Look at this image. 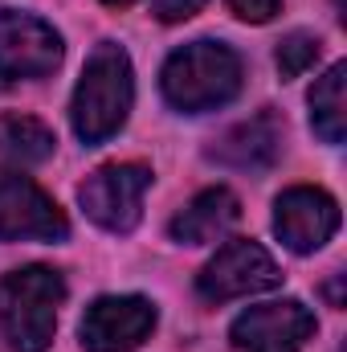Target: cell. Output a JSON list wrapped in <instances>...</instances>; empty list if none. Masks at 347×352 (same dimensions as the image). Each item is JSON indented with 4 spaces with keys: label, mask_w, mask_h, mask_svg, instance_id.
<instances>
[{
    "label": "cell",
    "mask_w": 347,
    "mask_h": 352,
    "mask_svg": "<svg viewBox=\"0 0 347 352\" xmlns=\"http://www.w3.org/2000/svg\"><path fill=\"white\" fill-rule=\"evenodd\" d=\"M152 188L147 164H102L78 184V205L94 226L110 234H131L143 217V197Z\"/></svg>",
    "instance_id": "277c9868"
},
{
    "label": "cell",
    "mask_w": 347,
    "mask_h": 352,
    "mask_svg": "<svg viewBox=\"0 0 347 352\" xmlns=\"http://www.w3.org/2000/svg\"><path fill=\"white\" fill-rule=\"evenodd\" d=\"M58 148L53 127H45L33 115L21 111H4L0 115V156L16 160V164H45Z\"/></svg>",
    "instance_id": "4fadbf2b"
},
{
    "label": "cell",
    "mask_w": 347,
    "mask_h": 352,
    "mask_svg": "<svg viewBox=\"0 0 347 352\" xmlns=\"http://www.w3.org/2000/svg\"><path fill=\"white\" fill-rule=\"evenodd\" d=\"M62 33L37 12L0 8V82L45 78L62 66Z\"/></svg>",
    "instance_id": "52a82bcc"
},
{
    "label": "cell",
    "mask_w": 347,
    "mask_h": 352,
    "mask_svg": "<svg viewBox=\"0 0 347 352\" xmlns=\"http://www.w3.org/2000/svg\"><path fill=\"white\" fill-rule=\"evenodd\" d=\"M319 37L315 33H307V29H294V33H286L282 41H278V54H274V62H278V74L282 78H298V74H307L315 62H319Z\"/></svg>",
    "instance_id": "9a60e30c"
},
{
    "label": "cell",
    "mask_w": 347,
    "mask_h": 352,
    "mask_svg": "<svg viewBox=\"0 0 347 352\" xmlns=\"http://www.w3.org/2000/svg\"><path fill=\"white\" fill-rule=\"evenodd\" d=\"M315 311L302 299H274L246 307L233 328L229 340L237 352H302V344L315 336Z\"/></svg>",
    "instance_id": "ba28073f"
},
{
    "label": "cell",
    "mask_w": 347,
    "mask_h": 352,
    "mask_svg": "<svg viewBox=\"0 0 347 352\" xmlns=\"http://www.w3.org/2000/svg\"><path fill=\"white\" fill-rule=\"evenodd\" d=\"M66 278L53 266H21L0 278V328L12 352H49Z\"/></svg>",
    "instance_id": "3957f363"
},
{
    "label": "cell",
    "mask_w": 347,
    "mask_h": 352,
    "mask_svg": "<svg viewBox=\"0 0 347 352\" xmlns=\"http://www.w3.org/2000/svg\"><path fill=\"white\" fill-rule=\"evenodd\" d=\"M102 4H131V0H102Z\"/></svg>",
    "instance_id": "ac0fdd59"
},
{
    "label": "cell",
    "mask_w": 347,
    "mask_h": 352,
    "mask_svg": "<svg viewBox=\"0 0 347 352\" xmlns=\"http://www.w3.org/2000/svg\"><path fill=\"white\" fill-rule=\"evenodd\" d=\"M339 230V201L315 184H294L274 201V234L294 254L323 250Z\"/></svg>",
    "instance_id": "30bf717a"
},
{
    "label": "cell",
    "mask_w": 347,
    "mask_h": 352,
    "mask_svg": "<svg viewBox=\"0 0 347 352\" xmlns=\"http://www.w3.org/2000/svg\"><path fill=\"white\" fill-rule=\"evenodd\" d=\"M225 4H229L233 16H241L250 25H265L282 12V0H225Z\"/></svg>",
    "instance_id": "2e32d148"
},
{
    "label": "cell",
    "mask_w": 347,
    "mask_h": 352,
    "mask_svg": "<svg viewBox=\"0 0 347 352\" xmlns=\"http://www.w3.org/2000/svg\"><path fill=\"white\" fill-rule=\"evenodd\" d=\"M282 144H286V123L278 111L265 107L254 119H241L225 135H217L208 148V160L237 173H265L282 156Z\"/></svg>",
    "instance_id": "8fae6325"
},
{
    "label": "cell",
    "mask_w": 347,
    "mask_h": 352,
    "mask_svg": "<svg viewBox=\"0 0 347 352\" xmlns=\"http://www.w3.org/2000/svg\"><path fill=\"white\" fill-rule=\"evenodd\" d=\"M241 78H246V70H241L237 50L225 41L200 37V41H188L168 54V62L160 70V90H164L168 107L184 111V115H204V111L233 102L241 90Z\"/></svg>",
    "instance_id": "7a4b0ae2"
},
{
    "label": "cell",
    "mask_w": 347,
    "mask_h": 352,
    "mask_svg": "<svg viewBox=\"0 0 347 352\" xmlns=\"http://www.w3.org/2000/svg\"><path fill=\"white\" fill-rule=\"evenodd\" d=\"M156 332V303L143 295H102L78 324L86 352H135Z\"/></svg>",
    "instance_id": "9c48e42d"
},
{
    "label": "cell",
    "mask_w": 347,
    "mask_h": 352,
    "mask_svg": "<svg viewBox=\"0 0 347 352\" xmlns=\"http://www.w3.org/2000/svg\"><path fill=\"white\" fill-rule=\"evenodd\" d=\"M70 221L62 205L29 176L0 168V242H66Z\"/></svg>",
    "instance_id": "8992f818"
},
{
    "label": "cell",
    "mask_w": 347,
    "mask_h": 352,
    "mask_svg": "<svg viewBox=\"0 0 347 352\" xmlns=\"http://www.w3.org/2000/svg\"><path fill=\"white\" fill-rule=\"evenodd\" d=\"M237 221H241V201H237V192L225 188V184H217V188L196 192V197L176 213L172 226H168V234H172V242H180V246H208V242L225 238Z\"/></svg>",
    "instance_id": "7c38bea8"
},
{
    "label": "cell",
    "mask_w": 347,
    "mask_h": 352,
    "mask_svg": "<svg viewBox=\"0 0 347 352\" xmlns=\"http://www.w3.org/2000/svg\"><path fill=\"white\" fill-rule=\"evenodd\" d=\"M131 102H135V70H131L127 50L115 41L94 45V54L82 66V78L74 87V102H70L74 135L86 148L106 144L110 135L123 131Z\"/></svg>",
    "instance_id": "6da1fadb"
},
{
    "label": "cell",
    "mask_w": 347,
    "mask_h": 352,
    "mask_svg": "<svg viewBox=\"0 0 347 352\" xmlns=\"http://www.w3.org/2000/svg\"><path fill=\"white\" fill-rule=\"evenodd\" d=\"M204 8V0H152V12L164 21V25H176V21H188Z\"/></svg>",
    "instance_id": "e0dca14e"
},
{
    "label": "cell",
    "mask_w": 347,
    "mask_h": 352,
    "mask_svg": "<svg viewBox=\"0 0 347 352\" xmlns=\"http://www.w3.org/2000/svg\"><path fill=\"white\" fill-rule=\"evenodd\" d=\"M344 82H347V66L335 62L315 87H311V127L323 144H344L347 131V98H344Z\"/></svg>",
    "instance_id": "5bb4252c"
},
{
    "label": "cell",
    "mask_w": 347,
    "mask_h": 352,
    "mask_svg": "<svg viewBox=\"0 0 347 352\" xmlns=\"http://www.w3.org/2000/svg\"><path fill=\"white\" fill-rule=\"evenodd\" d=\"M278 283H282V270L265 254V246H258L254 238H233L196 274V295L204 303H229V299L274 291Z\"/></svg>",
    "instance_id": "5b68a950"
}]
</instances>
